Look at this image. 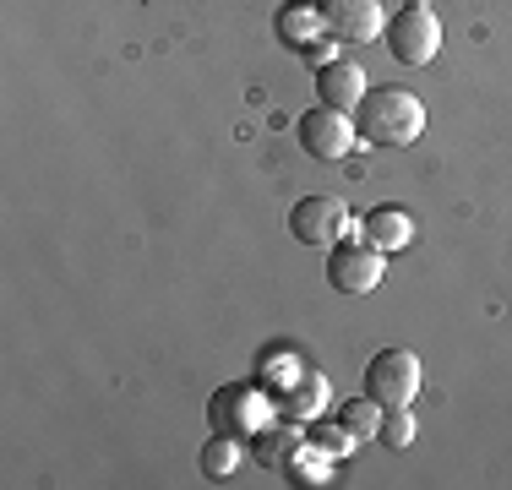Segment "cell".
<instances>
[{"label": "cell", "mask_w": 512, "mask_h": 490, "mask_svg": "<svg viewBox=\"0 0 512 490\" xmlns=\"http://www.w3.org/2000/svg\"><path fill=\"white\" fill-rule=\"evenodd\" d=\"M322 6V28L338 33V44H371L387 33L382 0H316Z\"/></svg>", "instance_id": "cell-8"}, {"label": "cell", "mask_w": 512, "mask_h": 490, "mask_svg": "<svg viewBox=\"0 0 512 490\" xmlns=\"http://www.w3.org/2000/svg\"><path fill=\"white\" fill-rule=\"evenodd\" d=\"M273 403H278V414H289V420H311V414H322L327 409L322 371H306L300 382H289L284 392H273Z\"/></svg>", "instance_id": "cell-11"}, {"label": "cell", "mask_w": 512, "mask_h": 490, "mask_svg": "<svg viewBox=\"0 0 512 490\" xmlns=\"http://www.w3.org/2000/svg\"><path fill=\"white\" fill-rule=\"evenodd\" d=\"M365 93H371V82H365V71L355 60H327V66H316V98H322L327 109L355 115Z\"/></svg>", "instance_id": "cell-9"}, {"label": "cell", "mask_w": 512, "mask_h": 490, "mask_svg": "<svg viewBox=\"0 0 512 490\" xmlns=\"http://www.w3.org/2000/svg\"><path fill=\"white\" fill-rule=\"evenodd\" d=\"M262 436H267V441H256V458H262V463H284L289 447H300V441H306V431H300V425H295V431H289V425H267Z\"/></svg>", "instance_id": "cell-16"}, {"label": "cell", "mask_w": 512, "mask_h": 490, "mask_svg": "<svg viewBox=\"0 0 512 490\" xmlns=\"http://www.w3.org/2000/svg\"><path fill=\"white\" fill-rule=\"evenodd\" d=\"M387 278V262L376 245H333V256H327V284L338 294H371L376 284Z\"/></svg>", "instance_id": "cell-7"}, {"label": "cell", "mask_w": 512, "mask_h": 490, "mask_svg": "<svg viewBox=\"0 0 512 490\" xmlns=\"http://www.w3.org/2000/svg\"><path fill=\"white\" fill-rule=\"evenodd\" d=\"M235 469H240V441L213 436V441L202 447V474H207V480H229Z\"/></svg>", "instance_id": "cell-14"}, {"label": "cell", "mask_w": 512, "mask_h": 490, "mask_svg": "<svg viewBox=\"0 0 512 490\" xmlns=\"http://www.w3.org/2000/svg\"><path fill=\"white\" fill-rule=\"evenodd\" d=\"M355 131L371 147H409L425 137V104L409 88H371L355 109Z\"/></svg>", "instance_id": "cell-1"}, {"label": "cell", "mask_w": 512, "mask_h": 490, "mask_svg": "<svg viewBox=\"0 0 512 490\" xmlns=\"http://www.w3.org/2000/svg\"><path fill=\"white\" fill-rule=\"evenodd\" d=\"M273 414H278V403L262 382H229V387H218L213 398H207V431L246 447V441H256L267 425H273Z\"/></svg>", "instance_id": "cell-2"}, {"label": "cell", "mask_w": 512, "mask_h": 490, "mask_svg": "<svg viewBox=\"0 0 512 490\" xmlns=\"http://www.w3.org/2000/svg\"><path fill=\"white\" fill-rule=\"evenodd\" d=\"M425 387V365L414 349H382L365 365V392H371L382 409H409Z\"/></svg>", "instance_id": "cell-4"}, {"label": "cell", "mask_w": 512, "mask_h": 490, "mask_svg": "<svg viewBox=\"0 0 512 490\" xmlns=\"http://www.w3.org/2000/svg\"><path fill=\"white\" fill-rule=\"evenodd\" d=\"M382 414H387V409L371 398V392H365V398H349L344 409H338V420H344L360 441H371V436H382Z\"/></svg>", "instance_id": "cell-13"}, {"label": "cell", "mask_w": 512, "mask_h": 490, "mask_svg": "<svg viewBox=\"0 0 512 490\" xmlns=\"http://www.w3.org/2000/svg\"><path fill=\"white\" fill-rule=\"evenodd\" d=\"M306 441H311L316 452H327V458H349V452L360 447V436L349 431L344 420H338V425H311V431H306Z\"/></svg>", "instance_id": "cell-15"}, {"label": "cell", "mask_w": 512, "mask_h": 490, "mask_svg": "<svg viewBox=\"0 0 512 490\" xmlns=\"http://www.w3.org/2000/svg\"><path fill=\"white\" fill-rule=\"evenodd\" d=\"M295 137H300V147H306L311 158H322V164H344V158L360 147L355 120L338 115V109H327V104H316V109H306V115L295 120Z\"/></svg>", "instance_id": "cell-6"}, {"label": "cell", "mask_w": 512, "mask_h": 490, "mask_svg": "<svg viewBox=\"0 0 512 490\" xmlns=\"http://www.w3.org/2000/svg\"><path fill=\"white\" fill-rule=\"evenodd\" d=\"M387 49H393L398 66H425L442 49V17L431 11V0H404V6L387 17Z\"/></svg>", "instance_id": "cell-3"}, {"label": "cell", "mask_w": 512, "mask_h": 490, "mask_svg": "<svg viewBox=\"0 0 512 490\" xmlns=\"http://www.w3.org/2000/svg\"><path fill=\"white\" fill-rule=\"evenodd\" d=\"M300 55H311V60H316V66H327V60H338V55H333V49H327V39H311L306 49H300Z\"/></svg>", "instance_id": "cell-18"}, {"label": "cell", "mask_w": 512, "mask_h": 490, "mask_svg": "<svg viewBox=\"0 0 512 490\" xmlns=\"http://www.w3.org/2000/svg\"><path fill=\"white\" fill-rule=\"evenodd\" d=\"M360 240L376 245L382 256L404 251V245H414V213H409V207H393V202L371 207V213L360 218Z\"/></svg>", "instance_id": "cell-10"}, {"label": "cell", "mask_w": 512, "mask_h": 490, "mask_svg": "<svg viewBox=\"0 0 512 490\" xmlns=\"http://www.w3.org/2000/svg\"><path fill=\"white\" fill-rule=\"evenodd\" d=\"M376 441H382V447H409V441H414V414L409 409H387L382 414V436H376Z\"/></svg>", "instance_id": "cell-17"}, {"label": "cell", "mask_w": 512, "mask_h": 490, "mask_svg": "<svg viewBox=\"0 0 512 490\" xmlns=\"http://www.w3.org/2000/svg\"><path fill=\"white\" fill-rule=\"evenodd\" d=\"M349 224H355V213H349L338 196H300V202L289 207V235H295L300 245H311V251L344 245Z\"/></svg>", "instance_id": "cell-5"}, {"label": "cell", "mask_w": 512, "mask_h": 490, "mask_svg": "<svg viewBox=\"0 0 512 490\" xmlns=\"http://www.w3.org/2000/svg\"><path fill=\"white\" fill-rule=\"evenodd\" d=\"M322 6H284L278 11V39L289 49H306L311 39H322Z\"/></svg>", "instance_id": "cell-12"}]
</instances>
